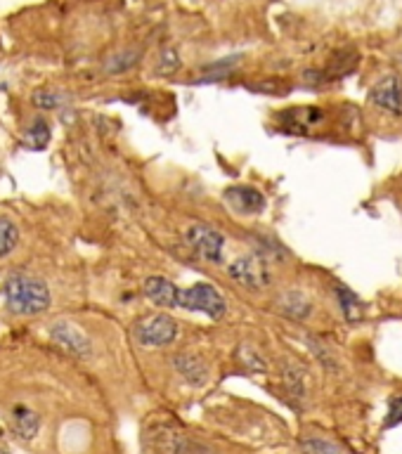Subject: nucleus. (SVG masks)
Masks as SVG:
<instances>
[{
	"label": "nucleus",
	"instance_id": "obj_1",
	"mask_svg": "<svg viewBox=\"0 0 402 454\" xmlns=\"http://www.w3.org/2000/svg\"><path fill=\"white\" fill-rule=\"evenodd\" d=\"M3 294H5L7 310H10L12 315H21V317L43 315L52 305L50 287L43 279L31 277V274H12V277H7Z\"/></svg>",
	"mask_w": 402,
	"mask_h": 454
},
{
	"label": "nucleus",
	"instance_id": "obj_2",
	"mask_svg": "<svg viewBox=\"0 0 402 454\" xmlns=\"http://www.w3.org/2000/svg\"><path fill=\"white\" fill-rule=\"evenodd\" d=\"M145 454H185L187 440L182 428L170 419H152L143 430Z\"/></svg>",
	"mask_w": 402,
	"mask_h": 454
},
{
	"label": "nucleus",
	"instance_id": "obj_3",
	"mask_svg": "<svg viewBox=\"0 0 402 454\" xmlns=\"http://www.w3.org/2000/svg\"><path fill=\"white\" fill-rule=\"evenodd\" d=\"M185 244L204 263L220 265L225 258V237L211 225H201V222L190 225L185 229Z\"/></svg>",
	"mask_w": 402,
	"mask_h": 454
},
{
	"label": "nucleus",
	"instance_id": "obj_4",
	"mask_svg": "<svg viewBox=\"0 0 402 454\" xmlns=\"http://www.w3.org/2000/svg\"><path fill=\"white\" fill-rule=\"evenodd\" d=\"M230 279L237 282L239 287L249 289V292H260V289L270 287L272 274L267 267V258L260 253H247L227 265Z\"/></svg>",
	"mask_w": 402,
	"mask_h": 454
},
{
	"label": "nucleus",
	"instance_id": "obj_5",
	"mask_svg": "<svg viewBox=\"0 0 402 454\" xmlns=\"http://www.w3.org/2000/svg\"><path fill=\"white\" fill-rule=\"evenodd\" d=\"M177 334H180V326L166 312L143 317L135 324V341L147 348H166L177 339Z\"/></svg>",
	"mask_w": 402,
	"mask_h": 454
},
{
	"label": "nucleus",
	"instance_id": "obj_6",
	"mask_svg": "<svg viewBox=\"0 0 402 454\" xmlns=\"http://www.w3.org/2000/svg\"><path fill=\"white\" fill-rule=\"evenodd\" d=\"M180 308L192 312H204L211 319H220L227 312V303L218 289L206 284V282H199V284L180 292Z\"/></svg>",
	"mask_w": 402,
	"mask_h": 454
},
{
	"label": "nucleus",
	"instance_id": "obj_7",
	"mask_svg": "<svg viewBox=\"0 0 402 454\" xmlns=\"http://www.w3.org/2000/svg\"><path fill=\"white\" fill-rule=\"evenodd\" d=\"M50 341L55 346L62 348L64 353L78 357V360H88L91 353H93L91 339H88L76 324L66 322V319H62V322H55L50 326Z\"/></svg>",
	"mask_w": 402,
	"mask_h": 454
},
{
	"label": "nucleus",
	"instance_id": "obj_8",
	"mask_svg": "<svg viewBox=\"0 0 402 454\" xmlns=\"http://www.w3.org/2000/svg\"><path fill=\"white\" fill-rule=\"evenodd\" d=\"M369 100L381 107L391 114L402 116V81L396 76V73H388L383 76L378 83L369 91Z\"/></svg>",
	"mask_w": 402,
	"mask_h": 454
},
{
	"label": "nucleus",
	"instance_id": "obj_9",
	"mask_svg": "<svg viewBox=\"0 0 402 454\" xmlns=\"http://www.w3.org/2000/svg\"><path fill=\"white\" fill-rule=\"evenodd\" d=\"M222 199H225V204L239 215H256L265 208L263 192H258L256 187H247V185H234V187H227Z\"/></svg>",
	"mask_w": 402,
	"mask_h": 454
},
{
	"label": "nucleus",
	"instance_id": "obj_10",
	"mask_svg": "<svg viewBox=\"0 0 402 454\" xmlns=\"http://www.w3.org/2000/svg\"><path fill=\"white\" fill-rule=\"evenodd\" d=\"M180 292L168 277H161V274H154V277H147L143 284V294L147 296V301H152L159 308H180Z\"/></svg>",
	"mask_w": 402,
	"mask_h": 454
},
{
	"label": "nucleus",
	"instance_id": "obj_11",
	"mask_svg": "<svg viewBox=\"0 0 402 454\" xmlns=\"http://www.w3.org/2000/svg\"><path fill=\"white\" fill-rule=\"evenodd\" d=\"M10 430L19 440H34L41 430V416L26 405H14L10 412Z\"/></svg>",
	"mask_w": 402,
	"mask_h": 454
},
{
	"label": "nucleus",
	"instance_id": "obj_12",
	"mask_svg": "<svg viewBox=\"0 0 402 454\" xmlns=\"http://www.w3.org/2000/svg\"><path fill=\"white\" fill-rule=\"evenodd\" d=\"M175 369L180 371L185 381L192 383V386H204L206 378H208V367H206V362L201 360V357L190 355V353L175 355Z\"/></svg>",
	"mask_w": 402,
	"mask_h": 454
},
{
	"label": "nucleus",
	"instance_id": "obj_13",
	"mask_svg": "<svg viewBox=\"0 0 402 454\" xmlns=\"http://www.w3.org/2000/svg\"><path fill=\"white\" fill-rule=\"evenodd\" d=\"M277 308L292 319H305L312 312V303L301 292H284L277 299Z\"/></svg>",
	"mask_w": 402,
	"mask_h": 454
},
{
	"label": "nucleus",
	"instance_id": "obj_14",
	"mask_svg": "<svg viewBox=\"0 0 402 454\" xmlns=\"http://www.w3.org/2000/svg\"><path fill=\"white\" fill-rule=\"evenodd\" d=\"M282 121H284V125L292 133H305L312 123L322 121V109H315V107L292 109V111H284Z\"/></svg>",
	"mask_w": 402,
	"mask_h": 454
},
{
	"label": "nucleus",
	"instance_id": "obj_15",
	"mask_svg": "<svg viewBox=\"0 0 402 454\" xmlns=\"http://www.w3.org/2000/svg\"><path fill=\"white\" fill-rule=\"evenodd\" d=\"M48 143H50V123L43 116L31 118V123H29L24 130V145L29 150L41 152V150H46Z\"/></svg>",
	"mask_w": 402,
	"mask_h": 454
},
{
	"label": "nucleus",
	"instance_id": "obj_16",
	"mask_svg": "<svg viewBox=\"0 0 402 454\" xmlns=\"http://www.w3.org/2000/svg\"><path fill=\"white\" fill-rule=\"evenodd\" d=\"M357 64V52L355 50H341L331 57L329 66L324 71V78H341L346 73H351Z\"/></svg>",
	"mask_w": 402,
	"mask_h": 454
},
{
	"label": "nucleus",
	"instance_id": "obj_17",
	"mask_svg": "<svg viewBox=\"0 0 402 454\" xmlns=\"http://www.w3.org/2000/svg\"><path fill=\"white\" fill-rule=\"evenodd\" d=\"M19 247V227L7 215H0V258H7Z\"/></svg>",
	"mask_w": 402,
	"mask_h": 454
},
{
	"label": "nucleus",
	"instance_id": "obj_18",
	"mask_svg": "<svg viewBox=\"0 0 402 454\" xmlns=\"http://www.w3.org/2000/svg\"><path fill=\"white\" fill-rule=\"evenodd\" d=\"M247 88L251 93H258V95H272V98H282V95H287L292 91V83L284 78H277V76H270V78H263V81H251L247 83Z\"/></svg>",
	"mask_w": 402,
	"mask_h": 454
},
{
	"label": "nucleus",
	"instance_id": "obj_19",
	"mask_svg": "<svg viewBox=\"0 0 402 454\" xmlns=\"http://www.w3.org/2000/svg\"><path fill=\"white\" fill-rule=\"evenodd\" d=\"M336 296H339V303H341V310H344V315L351 319V322H355V319L360 317V312H362L360 299H357L351 289H346V287H336Z\"/></svg>",
	"mask_w": 402,
	"mask_h": 454
},
{
	"label": "nucleus",
	"instance_id": "obj_20",
	"mask_svg": "<svg viewBox=\"0 0 402 454\" xmlns=\"http://www.w3.org/2000/svg\"><path fill=\"white\" fill-rule=\"evenodd\" d=\"M301 452L303 454H344V450L339 448V445H334L329 440H324V438H303L301 440Z\"/></svg>",
	"mask_w": 402,
	"mask_h": 454
},
{
	"label": "nucleus",
	"instance_id": "obj_21",
	"mask_svg": "<svg viewBox=\"0 0 402 454\" xmlns=\"http://www.w3.org/2000/svg\"><path fill=\"white\" fill-rule=\"evenodd\" d=\"M177 69H180V55H177V50L166 48L159 55V62H156L154 71L159 73V76H173Z\"/></svg>",
	"mask_w": 402,
	"mask_h": 454
},
{
	"label": "nucleus",
	"instance_id": "obj_22",
	"mask_svg": "<svg viewBox=\"0 0 402 454\" xmlns=\"http://www.w3.org/2000/svg\"><path fill=\"white\" fill-rule=\"evenodd\" d=\"M237 62H239V55H234V57H227V59H220V62L208 64L206 69H204V78H201V81H220V78L230 76V71H232V66H234Z\"/></svg>",
	"mask_w": 402,
	"mask_h": 454
},
{
	"label": "nucleus",
	"instance_id": "obj_23",
	"mask_svg": "<svg viewBox=\"0 0 402 454\" xmlns=\"http://www.w3.org/2000/svg\"><path fill=\"white\" fill-rule=\"evenodd\" d=\"M140 59V52L138 50H125V52H118L107 62V71L109 73H121L125 69H130V66H135Z\"/></svg>",
	"mask_w": 402,
	"mask_h": 454
},
{
	"label": "nucleus",
	"instance_id": "obj_24",
	"mask_svg": "<svg viewBox=\"0 0 402 454\" xmlns=\"http://www.w3.org/2000/svg\"><path fill=\"white\" fill-rule=\"evenodd\" d=\"M237 357H239L242 364H247L249 371H265V367H267V364L263 362V357L253 351L251 346H242L239 351H237Z\"/></svg>",
	"mask_w": 402,
	"mask_h": 454
},
{
	"label": "nucleus",
	"instance_id": "obj_25",
	"mask_svg": "<svg viewBox=\"0 0 402 454\" xmlns=\"http://www.w3.org/2000/svg\"><path fill=\"white\" fill-rule=\"evenodd\" d=\"M59 102H62V98H59L57 93H50V91L34 93V104L41 109H55V107H59Z\"/></svg>",
	"mask_w": 402,
	"mask_h": 454
},
{
	"label": "nucleus",
	"instance_id": "obj_26",
	"mask_svg": "<svg viewBox=\"0 0 402 454\" xmlns=\"http://www.w3.org/2000/svg\"><path fill=\"white\" fill-rule=\"evenodd\" d=\"M398 423H402V396L391 400V407H388V419H386L383 426L388 428V426H398Z\"/></svg>",
	"mask_w": 402,
	"mask_h": 454
},
{
	"label": "nucleus",
	"instance_id": "obj_27",
	"mask_svg": "<svg viewBox=\"0 0 402 454\" xmlns=\"http://www.w3.org/2000/svg\"><path fill=\"white\" fill-rule=\"evenodd\" d=\"M0 454H10V452H7L5 448H0Z\"/></svg>",
	"mask_w": 402,
	"mask_h": 454
}]
</instances>
